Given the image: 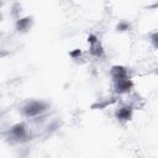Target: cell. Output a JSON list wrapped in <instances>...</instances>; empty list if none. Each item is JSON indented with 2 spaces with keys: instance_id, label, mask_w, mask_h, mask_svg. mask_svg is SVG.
Masks as SVG:
<instances>
[{
  "instance_id": "7a4b0ae2",
  "label": "cell",
  "mask_w": 158,
  "mask_h": 158,
  "mask_svg": "<svg viewBox=\"0 0 158 158\" xmlns=\"http://www.w3.org/2000/svg\"><path fill=\"white\" fill-rule=\"evenodd\" d=\"M114 89H115V93L118 95H127L133 89V81L131 78H123L120 80H115Z\"/></svg>"
},
{
  "instance_id": "6da1fadb",
  "label": "cell",
  "mask_w": 158,
  "mask_h": 158,
  "mask_svg": "<svg viewBox=\"0 0 158 158\" xmlns=\"http://www.w3.org/2000/svg\"><path fill=\"white\" fill-rule=\"evenodd\" d=\"M48 109V105L44 101L41 100H30L27 102H25L21 107L22 114L26 117H31V118H38V116H42Z\"/></svg>"
},
{
  "instance_id": "8992f818",
  "label": "cell",
  "mask_w": 158,
  "mask_h": 158,
  "mask_svg": "<svg viewBox=\"0 0 158 158\" xmlns=\"http://www.w3.org/2000/svg\"><path fill=\"white\" fill-rule=\"evenodd\" d=\"M32 19L31 17H20L16 20V30L19 32H27L31 28Z\"/></svg>"
},
{
  "instance_id": "9c48e42d",
  "label": "cell",
  "mask_w": 158,
  "mask_h": 158,
  "mask_svg": "<svg viewBox=\"0 0 158 158\" xmlns=\"http://www.w3.org/2000/svg\"><path fill=\"white\" fill-rule=\"evenodd\" d=\"M0 20H1V16H0Z\"/></svg>"
},
{
  "instance_id": "5b68a950",
  "label": "cell",
  "mask_w": 158,
  "mask_h": 158,
  "mask_svg": "<svg viewBox=\"0 0 158 158\" xmlns=\"http://www.w3.org/2000/svg\"><path fill=\"white\" fill-rule=\"evenodd\" d=\"M110 74H111L112 81L120 80V79H123V78H130L128 69L122 67V65H114L111 68V70H110Z\"/></svg>"
},
{
  "instance_id": "52a82bcc",
  "label": "cell",
  "mask_w": 158,
  "mask_h": 158,
  "mask_svg": "<svg viewBox=\"0 0 158 158\" xmlns=\"http://www.w3.org/2000/svg\"><path fill=\"white\" fill-rule=\"evenodd\" d=\"M130 30V23L127 21H121L117 25V31H128Z\"/></svg>"
},
{
  "instance_id": "277c9868",
  "label": "cell",
  "mask_w": 158,
  "mask_h": 158,
  "mask_svg": "<svg viewBox=\"0 0 158 158\" xmlns=\"http://www.w3.org/2000/svg\"><path fill=\"white\" fill-rule=\"evenodd\" d=\"M132 112H133L132 106H130L128 104H123V105H121V106L116 110V118H117L120 122H127V121L131 120Z\"/></svg>"
},
{
  "instance_id": "3957f363",
  "label": "cell",
  "mask_w": 158,
  "mask_h": 158,
  "mask_svg": "<svg viewBox=\"0 0 158 158\" xmlns=\"http://www.w3.org/2000/svg\"><path fill=\"white\" fill-rule=\"evenodd\" d=\"M10 137H11V139L17 141V142L25 141L28 137V130H27L26 125L22 122L14 125L10 130Z\"/></svg>"
},
{
  "instance_id": "ba28073f",
  "label": "cell",
  "mask_w": 158,
  "mask_h": 158,
  "mask_svg": "<svg viewBox=\"0 0 158 158\" xmlns=\"http://www.w3.org/2000/svg\"><path fill=\"white\" fill-rule=\"evenodd\" d=\"M80 54H81V51H80V49H75V51L70 52V57L74 58V59H78V58L80 57Z\"/></svg>"
}]
</instances>
